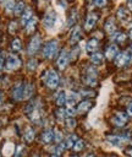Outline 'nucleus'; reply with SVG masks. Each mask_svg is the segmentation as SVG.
Listing matches in <instances>:
<instances>
[{"label": "nucleus", "mask_w": 132, "mask_h": 157, "mask_svg": "<svg viewBox=\"0 0 132 157\" xmlns=\"http://www.w3.org/2000/svg\"><path fill=\"white\" fill-rule=\"evenodd\" d=\"M127 5H128V7L132 10V1H128V2H127Z\"/></svg>", "instance_id": "nucleus-46"}, {"label": "nucleus", "mask_w": 132, "mask_h": 157, "mask_svg": "<svg viewBox=\"0 0 132 157\" xmlns=\"http://www.w3.org/2000/svg\"><path fill=\"white\" fill-rule=\"evenodd\" d=\"M83 146H84V142H83L82 140H77V141H76V144L73 145V147H72V148H73L75 151H81V150L83 148Z\"/></svg>", "instance_id": "nucleus-34"}, {"label": "nucleus", "mask_w": 132, "mask_h": 157, "mask_svg": "<svg viewBox=\"0 0 132 157\" xmlns=\"http://www.w3.org/2000/svg\"><path fill=\"white\" fill-rule=\"evenodd\" d=\"M97 20H98V16H97V13H94V12H90V13L87 16V18H86L84 28H86L87 31H89L90 28H93V27H94V25H95V22H97Z\"/></svg>", "instance_id": "nucleus-9"}, {"label": "nucleus", "mask_w": 132, "mask_h": 157, "mask_svg": "<svg viewBox=\"0 0 132 157\" xmlns=\"http://www.w3.org/2000/svg\"><path fill=\"white\" fill-rule=\"evenodd\" d=\"M68 60H70L68 52L67 50H62L61 54L57 58V66H59V69H65L67 66V64H68Z\"/></svg>", "instance_id": "nucleus-7"}, {"label": "nucleus", "mask_w": 132, "mask_h": 157, "mask_svg": "<svg viewBox=\"0 0 132 157\" xmlns=\"http://www.w3.org/2000/svg\"><path fill=\"white\" fill-rule=\"evenodd\" d=\"M29 115H31L29 118H31L33 121H37V120L40 118V112H39L38 109H34L33 112H31V114H29Z\"/></svg>", "instance_id": "nucleus-32"}, {"label": "nucleus", "mask_w": 132, "mask_h": 157, "mask_svg": "<svg viewBox=\"0 0 132 157\" xmlns=\"http://www.w3.org/2000/svg\"><path fill=\"white\" fill-rule=\"evenodd\" d=\"M13 150H15L13 145H12L11 142H7V144L4 146L2 152H4V155H5V156H11V155H12V152H13Z\"/></svg>", "instance_id": "nucleus-27"}, {"label": "nucleus", "mask_w": 132, "mask_h": 157, "mask_svg": "<svg viewBox=\"0 0 132 157\" xmlns=\"http://www.w3.org/2000/svg\"><path fill=\"white\" fill-rule=\"evenodd\" d=\"M27 67H28V70H34L37 67V60L35 59H31L28 61V64H27Z\"/></svg>", "instance_id": "nucleus-36"}, {"label": "nucleus", "mask_w": 132, "mask_h": 157, "mask_svg": "<svg viewBox=\"0 0 132 157\" xmlns=\"http://www.w3.org/2000/svg\"><path fill=\"white\" fill-rule=\"evenodd\" d=\"M11 49L13 50V52H18L20 49H21V40L20 39H13L12 40V43H11Z\"/></svg>", "instance_id": "nucleus-29"}, {"label": "nucleus", "mask_w": 132, "mask_h": 157, "mask_svg": "<svg viewBox=\"0 0 132 157\" xmlns=\"http://www.w3.org/2000/svg\"><path fill=\"white\" fill-rule=\"evenodd\" d=\"M98 47V39L97 38H92L87 44H86V49L87 52H94Z\"/></svg>", "instance_id": "nucleus-20"}, {"label": "nucleus", "mask_w": 132, "mask_h": 157, "mask_svg": "<svg viewBox=\"0 0 132 157\" xmlns=\"http://www.w3.org/2000/svg\"><path fill=\"white\" fill-rule=\"evenodd\" d=\"M4 5H5V9L7 10V11H10V10H12V9H15V2L13 1H7V2H4Z\"/></svg>", "instance_id": "nucleus-38"}, {"label": "nucleus", "mask_w": 132, "mask_h": 157, "mask_svg": "<svg viewBox=\"0 0 132 157\" xmlns=\"http://www.w3.org/2000/svg\"><path fill=\"white\" fill-rule=\"evenodd\" d=\"M127 155H128L130 157H132V150H130V151H127Z\"/></svg>", "instance_id": "nucleus-47"}, {"label": "nucleus", "mask_w": 132, "mask_h": 157, "mask_svg": "<svg viewBox=\"0 0 132 157\" xmlns=\"http://www.w3.org/2000/svg\"><path fill=\"white\" fill-rule=\"evenodd\" d=\"M43 22H44V26H45L46 28L51 29V28L55 26V22H56V13H55L54 11H49V12L45 15Z\"/></svg>", "instance_id": "nucleus-6"}, {"label": "nucleus", "mask_w": 132, "mask_h": 157, "mask_svg": "<svg viewBox=\"0 0 132 157\" xmlns=\"http://www.w3.org/2000/svg\"><path fill=\"white\" fill-rule=\"evenodd\" d=\"M32 94H33V85H31V83L24 85V87H23V98L28 99V98L32 97Z\"/></svg>", "instance_id": "nucleus-18"}, {"label": "nucleus", "mask_w": 132, "mask_h": 157, "mask_svg": "<svg viewBox=\"0 0 132 157\" xmlns=\"http://www.w3.org/2000/svg\"><path fill=\"white\" fill-rule=\"evenodd\" d=\"M94 5H98V6H105V5H106V1H95Z\"/></svg>", "instance_id": "nucleus-44"}, {"label": "nucleus", "mask_w": 132, "mask_h": 157, "mask_svg": "<svg viewBox=\"0 0 132 157\" xmlns=\"http://www.w3.org/2000/svg\"><path fill=\"white\" fill-rule=\"evenodd\" d=\"M51 157H57V156H56V155H53V156H51Z\"/></svg>", "instance_id": "nucleus-51"}, {"label": "nucleus", "mask_w": 132, "mask_h": 157, "mask_svg": "<svg viewBox=\"0 0 132 157\" xmlns=\"http://www.w3.org/2000/svg\"><path fill=\"white\" fill-rule=\"evenodd\" d=\"M72 157H78V156H72Z\"/></svg>", "instance_id": "nucleus-53"}, {"label": "nucleus", "mask_w": 132, "mask_h": 157, "mask_svg": "<svg viewBox=\"0 0 132 157\" xmlns=\"http://www.w3.org/2000/svg\"><path fill=\"white\" fill-rule=\"evenodd\" d=\"M90 107H92V102H90V101H83V102H81V103L78 104L77 112H78V113H84V112L89 110Z\"/></svg>", "instance_id": "nucleus-16"}, {"label": "nucleus", "mask_w": 132, "mask_h": 157, "mask_svg": "<svg viewBox=\"0 0 132 157\" xmlns=\"http://www.w3.org/2000/svg\"><path fill=\"white\" fill-rule=\"evenodd\" d=\"M116 43H123L125 42V39H126V36L123 34V33H116L115 36H114V38H112Z\"/></svg>", "instance_id": "nucleus-31"}, {"label": "nucleus", "mask_w": 132, "mask_h": 157, "mask_svg": "<svg viewBox=\"0 0 132 157\" xmlns=\"http://www.w3.org/2000/svg\"><path fill=\"white\" fill-rule=\"evenodd\" d=\"M33 16H32V10H29V9H27L23 13H22V18H21V22H22V25H27V22L32 18Z\"/></svg>", "instance_id": "nucleus-23"}, {"label": "nucleus", "mask_w": 132, "mask_h": 157, "mask_svg": "<svg viewBox=\"0 0 132 157\" xmlns=\"http://www.w3.org/2000/svg\"><path fill=\"white\" fill-rule=\"evenodd\" d=\"M24 140L27 141V142H31L33 139H34V131L31 129V128H28L26 131H24Z\"/></svg>", "instance_id": "nucleus-28"}, {"label": "nucleus", "mask_w": 132, "mask_h": 157, "mask_svg": "<svg viewBox=\"0 0 132 157\" xmlns=\"http://www.w3.org/2000/svg\"><path fill=\"white\" fill-rule=\"evenodd\" d=\"M76 124H77V123H76L75 118H72V117H68V118L66 119V125H67L68 128H71V129H72V128H75V126H76Z\"/></svg>", "instance_id": "nucleus-35"}, {"label": "nucleus", "mask_w": 132, "mask_h": 157, "mask_svg": "<svg viewBox=\"0 0 132 157\" xmlns=\"http://www.w3.org/2000/svg\"><path fill=\"white\" fill-rule=\"evenodd\" d=\"M23 87H24V86H23L21 82L15 86V88H13V91H12V97H13L16 101H20V99L23 98Z\"/></svg>", "instance_id": "nucleus-12"}, {"label": "nucleus", "mask_w": 132, "mask_h": 157, "mask_svg": "<svg viewBox=\"0 0 132 157\" xmlns=\"http://www.w3.org/2000/svg\"><path fill=\"white\" fill-rule=\"evenodd\" d=\"M66 92L65 91H60L57 93V97H56V104L57 105H64L66 103Z\"/></svg>", "instance_id": "nucleus-21"}, {"label": "nucleus", "mask_w": 132, "mask_h": 157, "mask_svg": "<svg viewBox=\"0 0 132 157\" xmlns=\"http://www.w3.org/2000/svg\"><path fill=\"white\" fill-rule=\"evenodd\" d=\"M65 112H66V115H67V117H72V115L76 114L77 110H76L73 107H67V108L65 109Z\"/></svg>", "instance_id": "nucleus-37"}, {"label": "nucleus", "mask_w": 132, "mask_h": 157, "mask_svg": "<svg viewBox=\"0 0 132 157\" xmlns=\"http://www.w3.org/2000/svg\"><path fill=\"white\" fill-rule=\"evenodd\" d=\"M35 25H37V18H35V17H32V18L27 22V25H26V31H27L28 33H31L32 31H34Z\"/></svg>", "instance_id": "nucleus-25"}, {"label": "nucleus", "mask_w": 132, "mask_h": 157, "mask_svg": "<svg viewBox=\"0 0 132 157\" xmlns=\"http://www.w3.org/2000/svg\"><path fill=\"white\" fill-rule=\"evenodd\" d=\"M54 139H55V141L60 142V141L62 140V132H60L59 130H55V132H54Z\"/></svg>", "instance_id": "nucleus-39"}, {"label": "nucleus", "mask_w": 132, "mask_h": 157, "mask_svg": "<svg viewBox=\"0 0 132 157\" xmlns=\"http://www.w3.org/2000/svg\"><path fill=\"white\" fill-rule=\"evenodd\" d=\"M127 114L132 117V104H130V105L127 107Z\"/></svg>", "instance_id": "nucleus-45"}, {"label": "nucleus", "mask_w": 132, "mask_h": 157, "mask_svg": "<svg viewBox=\"0 0 132 157\" xmlns=\"http://www.w3.org/2000/svg\"><path fill=\"white\" fill-rule=\"evenodd\" d=\"M112 121L116 126H123L127 121V115L125 113H117L114 118H112Z\"/></svg>", "instance_id": "nucleus-10"}, {"label": "nucleus", "mask_w": 132, "mask_h": 157, "mask_svg": "<svg viewBox=\"0 0 132 157\" xmlns=\"http://www.w3.org/2000/svg\"><path fill=\"white\" fill-rule=\"evenodd\" d=\"M16 31V22H11L10 26H9V32L10 33H13Z\"/></svg>", "instance_id": "nucleus-40"}, {"label": "nucleus", "mask_w": 132, "mask_h": 157, "mask_svg": "<svg viewBox=\"0 0 132 157\" xmlns=\"http://www.w3.org/2000/svg\"><path fill=\"white\" fill-rule=\"evenodd\" d=\"M130 37L132 38V28H131V31H130Z\"/></svg>", "instance_id": "nucleus-49"}, {"label": "nucleus", "mask_w": 132, "mask_h": 157, "mask_svg": "<svg viewBox=\"0 0 132 157\" xmlns=\"http://www.w3.org/2000/svg\"><path fill=\"white\" fill-rule=\"evenodd\" d=\"M57 50V40H50L45 44L43 49V55L45 58H53Z\"/></svg>", "instance_id": "nucleus-2"}, {"label": "nucleus", "mask_w": 132, "mask_h": 157, "mask_svg": "<svg viewBox=\"0 0 132 157\" xmlns=\"http://www.w3.org/2000/svg\"><path fill=\"white\" fill-rule=\"evenodd\" d=\"M53 140H54V131H51V130L43 131V134H42V141L44 144H50Z\"/></svg>", "instance_id": "nucleus-15"}, {"label": "nucleus", "mask_w": 132, "mask_h": 157, "mask_svg": "<svg viewBox=\"0 0 132 157\" xmlns=\"http://www.w3.org/2000/svg\"><path fill=\"white\" fill-rule=\"evenodd\" d=\"M23 151V146L22 145H20L18 147H17V152H16V157H21V152Z\"/></svg>", "instance_id": "nucleus-42"}, {"label": "nucleus", "mask_w": 132, "mask_h": 157, "mask_svg": "<svg viewBox=\"0 0 132 157\" xmlns=\"http://www.w3.org/2000/svg\"><path fill=\"white\" fill-rule=\"evenodd\" d=\"M40 47V38L39 36H34L31 42H29V45H28V53L29 54H34Z\"/></svg>", "instance_id": "nucleus-8"}, {"label": "nucleus", "mask_w": 132, "mask_h": 157, "mask_svg": "<svg viewBox=\"0 0 132 157\" xmlns=\"http://www.w3.org/2000/svg\"><path fill=\"white\" fill-rule=\"evenodd\" d=\"M64 148H65V145H59V147L56 148V153H61Z\"/></svg>", "instance_id": "nucleus-43"}, {"label": "nucleus", "mask_w": 132, "mask_h": 157, "mask_svg": "<svg viewBox=\"0 0 132 157\" xmlns=\"http://www.w3.org/2000/svg\"><path fill=\"white\" fill-rule=\"evenodd\" d=\"M4 56H5V54L1 53V54H0V69L4 67V63H5V58H4Z\"/></svg>", "instance_id": "nucleus-41"}, {"label": "nucleus", "mask_w": 132, "mask_h": 157, "mask_svg": "<svg viewBox=\"0 0 132 157\" xmlns=\"http://www.w3.org/2000/svg\"><path fill=\"white\" fill-rule=\"evenodd\" d=\"M115 29H116V26H115L114 20H111V18L108 20V21L105 22V31H106L108 33H114Z\"/></svg>", "instance_id": "nucleus-22"}, {"label": "nucleus", "mask_w": 132, "mask_h": 157, "mask_svg": "<svg viewBox=\"0 0 132 157\" xmlns=\"http://www.w3.org/2000/svg\"><path fill=\"white\" fill-rule=\"evenodd\" d=\"M106 140L112 145V146H116V147H121V145L125 142V139L121 137V136H117V135H109L106 137Z\"/></svg>", "instance_id": "nucleus-11"}, {"label": "nucleus", "mask_w": 132, "mask_h": 157, "mask_svg": "<svg viewBox=\"0 0 132 157\" xmlns=\"http://www.w3.org/2000/svg\"><path fill=\"white\" fill-rule=\"evenodd\" d=\"M79 99V94L75 93V92H70L66 94V104L68 107H72L75 103H77V101Z\"/></svg>", "instance_id": "nucleus-13"}, {"label": "nucleus", "mask_w": 132, "mask_h": 157, "mask_svg": "<svg viewBox=\"0 0 132 157\" xmlns=\"http://www.w3.org/2000/svg\"><path fill=\"white\" fill-rule=\"evenodd\" d=\"M117 17H119L121 21H128V20H130V12L127 11V9L120 7V9L117 10Z\"/></svg>", "instance_id": "nucleus-17"}, {"label": "nucleus", "mask_w": 132, "mask_h": 157, "mask_svg": "<svg viewBox=\"0 0 132 157\" xmlns=\"http://www.w3.org/2000/svg\"><path fill=\"white\" fill-rule=\"evenodd\" d=\"M21 66V60L16 55H9L6 60V69L7 70H15Z\"/></svg>", "instance_id": "nucleus-4"}, {"label": "nucleus", "mask_w": 132, "mask_h": 157, "mask_svg": "<svg viewBox=\"0 0 132 157\" xmlns=\"http://www.w3.org/2000/svg\"><path fill=\"white\" fill-rule=\"evenodd\" d=\"M88 157H94V156H93V155H89V156H88Z\"/></svg>", "instance_id": "nucleus-52"}, {"label": "nucleus", "mask_w": 132, "mask_h": 157, "mask_svg": "<svg viewBox=\"0 0 132 157\" xmlns=\"http://www.w3.org/2000/svg\"><path fill=\"white\" fill-rule=\"evenodd\" d=\"M44 81L46 83V86L49 88H55L57 87L59 85V75L55 70H49L46 74H45V77H44Z\"/></svg>", "instance_id": "nucleus-1"}, {"label": "nucleus", "mask_w": 132, "mask_h": 157, "mask_svg": "<svg viewBox=\"0 0 132 157\" xmlns=\"http://www.w3.org/2000/svg\"><path fill=\"white\" fill-rule=\"evenodd\" d=\"M130 60H131V56L128 55V53L123 52V53H120V54L116 55V58H115V64H116L117 66L122 67V66L127 65V64L130 63Z\"/></svg>", "instance_id": "nucleus-5"}, {"label": "nucleus", "mask_w": 132, "mask_h": 157, "mask_svg": "<svg viewBox=\"0 0 132 157\" xmlns=\"http://www.w3.org/2000/svg\"><path fill=\"white\" fill-rule=\"evenodd\" d=\"M90 60H92V63H93L94 65H100V64L103 63V55H101L100 53H94V54L92 55Z\"/></svg>", "instance_id": "nucleus-26"}, {"label": "nucleus", "mask_w": 132, "mask_h": 157, "mask_svg": "<svg viewBox=\"0 0 132 157\" xmlns=\"http://www.w3.org/2000/svg\"><path fill=\"white\" fill-rule=\"evenodd\" d=\"M76 141H77V136L73 135V134H71V135L66 139V141H65V147H67V148L73 147V145L76 144Z\"/></svg>", "instance_id": "nucleus-24"}, {"label": "nucleus", "mask_w": 132, "mask_h": 157, "mask_svg": "<svg viewBox=\"0 0 132 157\" xmlns=\"http://www.w3.org/2000/svg\"><path fill=\"white\" fill-rule=\"evenodd\" d=\"M116 55H117V47H116L115 44L109 45V47L106 48L105 56H106L108 59H114V58H116Z\"/></svg>", "instance_id": "nucleus-14"}, {"label": "nucleus", "mask_w": 132, "mask_h": 157, "mask_svg": "<svg viewBox=\"0 0 132 157\" xmlns=\"http://www.w3.org/2000/svg\"><path fill=\"white\" fill-rule=\"evenodd\" d=\"M2 101V92H0V102Z\"/></svg>", "instance_id": "nucleus-48"}, {"label": "nucleus", "mask_w": 132, "mask_h": 157, "mask_svg": "<svg viewBox=\"0 0 132 157\" xmlns=\"http://www.w3.org/2000/svg\"><path fill=\"white\" fill-rule=\"evenodd\" d=\"M131 58H132V45H131Z\"/></svg>", "instance_id": "nucleus-50"}, {"label": "nucleus", "mask_w": 132, "mask_h": 157, "mask_svg": "<svg viewBox=\"0 0 132 157\" xmlns=\"http://www.w3.org/2000/svg\"><path fill=\"white\" fill-rule=\"evenodd\" d=\"M79 38H81V28L79 27H75V29L71 33V43L78 42Z\"/></svg>", "instance_id": "nucleus-19"}, {"label": "nucleus", "mask_w": 132, "mask_h": 157, "mask_svg": "<svg viewBox=\"0 0 132 157\" xmlns=\"http://www.w3.org/2000/svg\"><path fill=\"white\" fill-rule=\"evenodd\" d=\"M23 9H24V4L23 2H17L16 5H15V15H21V12L23 11Z\"/></svg>", "instance_id": "nucleus-30"}, {"label": "nucleus", "mask_w": 132, "mask_h": 157, "mask_svg": "<svg viewBox=\"0 0 132 157\" xmlns=\"http://www.w3.org/2000/svg\"><path fill=\"white\" fill-rule=\"evenodd\" d=\"M65 115H66V112H65L64 108H59V109L56 110V118H57L59 120H64Z\"/></svg>", "instance_id": "nucleus-33"}, {"label": "nucleus", "mask_w": 132, "mask_h": 157, "mask_svg": "<svg viewBox=\"0 0 132 157\" xmlns=\"http://www.w3.org/2000/svg\"><path fill=\"white\" fill-rule=\"evenodd\" d=\"M95 77H97V70H95L94 67L89 66V67L87 69V71H86L84 77H83L84 82H86L87 85H89V86H94L95 82H97V78H95Z\"/></svg>", "instance_id": "nucleus-3"}]
</instances>
